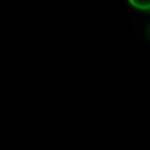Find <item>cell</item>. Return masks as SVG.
<instances>
[{
  "label": "cell",
  "mask_w": 150,
  "mask_h": 150,
  "mask_svg": "<svg viewBox=\"0 0 150 150\" xmlns=\"http://www.w3.org/2000/svg\"><path fill=\"white\" fill-rule=\"evenodd\" d=\"M128 2L140 11H150V0H128Z\"/></svg>",
  "instance_id": "1"
}]
</instances>
